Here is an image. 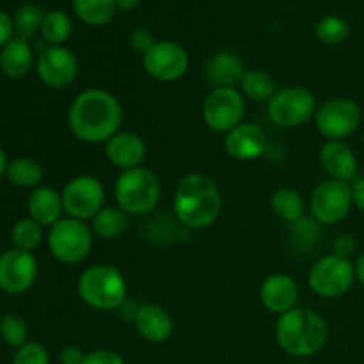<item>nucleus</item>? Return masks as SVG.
<instances>
[{"instance_id":"1","label":"nucleus","mask_w":364,"mask_h":364,"mask_svg":"<svg viewBox=\"0 0 364 364\" xmlns=\"http://www.w3.org/2000/svg\"><path fill=\"white\" fill-rule=\"evenodd\" d=\"M123 107L107 89L91 87L78 92L68 109V127L85 144H105L119 132Z\"/></svg>"},{"instance_id":"2","label":"nucleus","mask_w":364,"mask_h":364,"mask_svg":"<svg viewBox=\"0 0 364 364\" xmlns=\"http://www.w3.org/2000/svg\"><path fill=\"white\" fill-rule=\"evenodd\" d=\"M173 210L187 230H206L223 210V194L215 181L203 173H191L176 185Z\"/></svg>"},{"instance_id":"3","label":"nucleus","mask_w":364,"mask_h":364,"mask_svg":"<svg viewBox=\"0 0 364 364\" xmlns=\"http://www.w3.org/2000/svg\"><path fill=\"white\" fill-rule=\"evenodd\" d=\"M329 327L323 316L306 308H294L279 315L276 323V341L294 358H309L326 347Z\"/></svg>"},{"instance_id":"4","label":"nucleus","mask_w":364,"mask_h":364,"mask_svg":"<svg viewBox=\"0 0 364 364\" xmlns=\"http://www.w3.org/2000/svg\"><path fill=\"white\" fill-rule=\"evenodd\" d=\"M80 301L95 311H116L128 301L123 272L112 265H92L80 274L77 283Z\"/></svg>"},{"instance_id":"5","label":"nucleus","mask_w":364,"mask_h":364,"mask_svg":"<svg viewBox=\"0 0 364 364\" xmlns=\"http://www.w3.org/2000/svg\"><path fill=\"white\" fill-rule=\"evenodd\" d=\"M114 198L128 217L148 215L162 198V185L151 169L139 166L121 171L114 185Z\"/></svg>"},{"instance_id":"6","label":"nucleus","mask_w":364,"mask_h":364,"mask_svg":"<svg viewBox=\"0 0 364 364\" xmlns=\"http://www.w3.org/2000/svg\"><path fill=\"white\" fill-rule=\"evenodd\" d=\"M91 226L78 219H60L48 231V249L53 258L64 265H78L92 249Z\"/></svg>"},{"instance_id":"7","label":"nucleus","mask_w":364,"mask_h":364,"mask_svg":"<svg viewBox=\"0 0 364 364\" xmlns=\"http://www.w3.org/2000/svg\"><path fill=\"white\" fill-rule=\"evenodd\" d=\"M354 279V263L336 255H327L316 259L308 274L309 288L322 299L341 297L350 290Z\"/></svg>"},{"instance_id":"8","label":"nucleus","mask_w":364,"mask_h":364,"mask_svg":"<svg viewBox=\"0 0 364 364\" xmlns=\"http://www.w3.org/2000/svg\"><path fill=\"white\" fill-rule=\"evenodd\" d=\"M270 121L281 128H297L308 123L316 112V100L309 89L291 87L279 89L267 103Z\"/></svg>"},{"instance_id":"9","label":"nucleus","mask_w":364,"mask_h":364,"mask_svg":"<svg viewBox=\"0 0 364 364\" xmlns=\"http://www.w3.org/2000/svg\"><path fill=\"white\" fill-rule=\"evenodd\" d=\"M245 98L237 87H213L203 103V119L210 130L228 134L242 123Z\"/></svg>"},{"instance_id":"10","label":"nucleus","mask_w":364,"mask_h":364,"mask_svg":"<svg viewBox=\"0 0 364 364\" xmlns=\"http://www.w3.org/2000/svg\"><path fill=\"white\" fill-rule=\"evenodd\" d=\"M64 212L71 219L92 220L96 213L105 208V187L98 178L91 174H80L66 183L60 192Z\"/></svg>"},{"instance_id":"11","label":"nucleus","mask_w":364,"mask_h":364,"mask_svg":"<svg viewBox=\"0 0 364 364\" xmlns=\"http://www.w3.org/2000/svg\"><path fill=\"white\" fill-rule=\"evenodd\" d=\"M352 205V183L340 180H326L316 185L309 201L311 217L322 226L341 223Z\"/></svg>"},{"instance_id":"12","label":"nucleus","mask_w":364,"mask_h":364,"mask_svg":"<svg viewBox=\"0 0 364 364\" xmlns=\"http://www.w3.org/2000/svg\"><path fill=\"white\" fill-rule=\"evenodd\" d=\"M320 135L329 141H343L361 124V109L348 98H331L315 112Z\"/></svg>"},{"instance_id":"13","label":"nucleus","mask_w":364,"mask_h":364,"mask_svg":"<svg viewBox=\"0 0 364 364\" xmlns=\"http://www.w3.org/2000/svg\"><path fill=\"white\" fill-rule=\"evenodd\" d=\"M144 70L156 82H176L187 73L188 53L181 45L174 41H156L142 55Z\"/></svg>"},{"instance_id":"14","label":"nucleus","mask_w":364,"mask_h":364,"mask_svg":"<svg viewBox=\"0 0 364 364\" xmlns=\"http://www.w3.org/2000/svg\"><path fill=\"white\" fill-rule=\"evenodd\" d=\"M38 259L32 252L9 249L0 255V290L9 295L25 294L38 279Z\"/></svg>"},{"instance_id":"15","label":"nucleus","mask_w":364,"mask_h":364,"mask_svg":"<svg viewBox=\"0 0 364 364\" xmlns=\"http://www.w3.org/2000/svg\"><path fill=\"white\" fill-rule=\"evenodd\" d=\"M36 71L46 87L64 89L77 78L78 60L75 53L64 46H46L39 53Z\"/></svg>"},{"instance_id":"16","label":"nucleus","mask_w":364,"mask_h":364,"mask_svg":"<svg viewBox=\"0 0 364 364\" xmlns=\"http://www.w3.org/2000/svg\"><path fill=\"white\" fill-rule=\"evenodd\" d=\"M224 149L238 162H252L262 159L269 149V137L262 127L255 123H240L226 134Z\"/></svg>"},{"instance_id":"17","label":"nucleus","mask_w":364,"mask_h":364,"mask_svg":"<svg viewBox=\"0 0 364 364\" xmlns=\"http://www.w3.org/2000/svg\"><path fill=\"white\" fill-rule=\"evenodd\" d=\"M259 301L267 311L274 315H283L297 308L299 287L288 274H272L267 277L259 288Z\"/></svg>"},{"instance_id":"18","label":"nucleus","mask_w":364,"mask_h":364,"mask_svg":"<svg viewBox=\"0 0 364 364\" xmlns=\"http://www.w3.org/2000/svg\"><path fill=\"white\" fill-rule=\"evenodd\" d=\"M318 160L322 169L329 174V180L350 183L358 174V159L354 149L343 141H327L320 148Z\"/></svg>"},{"instance_id":"19","label":"nucleus","mask_w":364,"mask_h":364,"mask_svg":"<svg viewBox=\"0 0 364 364\" xmlns=\"http://www.w3.org/2000/svg\"><path fill=\"white\" fill-rule=\"evenodd\" d=\"M134 326L137 329L139 336L142 340L149 341V343H164V341L169 340L174 329L169 311L162 306L153 304V302L139 306L137 313H135Z\"/></svg>"},{"instance_id":"20","label":"nucleus","mask_w":364,"mask_h":364,"mask_svg":"<svg viewBox=\"0 0 364 364\" xmlns=\"http://www.w3.org/2000/svg\"><path fill=\"white\" fill-rule=\"evenodd\" d=\"M146 142L132 132H117L110 141L105 142V156L112 166L119 169H134L146 159Z\"/></svg>"},{"instance_id":"21","label":"nucleus","mask_w":364,"mask_h":364,"mask_svg":"<svg viewBox=\"0 0 364 364\" xmlns=\"http://www.w3.org/2000/svg\"><path fill=\"white\" fill-rule=\"evenodd\" d=\"M244 63L240 57L230 50L215 52L205 64L206 80L213 87H237L244 77Z\"/></svg>"},{"instance_id":"22","label":"nucleus","mask_w":364,"mask_h":364,"mask_svg":"<svg viewBox=\"0 0 364 364\" xmlns=\"http://www.w3.org/2000/svg\"><path fill=\"white\" fill-rule=\"evenodd\" d=\"M27 212L31 219L41 226H50L59 223L63 219L64 205L63 196L52 187H43L39 185L38 188L31 192L27 199Z\"/></svg>"},{"instance_id":"23","label":"nucleus","mask_w":364,"mask_h":364,"mask_svg":"<svg viewBox=\"0 0 364 364\" xmlns=\"http://www.w3.org/2000/svg\"><path fill=\"white\" fill-rule=\"evenodd\" d=\"M32 64H34V52L25 39L13 38L0 52V70L6 77L14 80L27 77Z\"/></svg>"},{"instance_id":"24","label":"nucleus","mask_w":364,"mask_h":364,"mask_svg":"<svg viewBox=\"0 0 364 364\" xmlns=\"http://www.w3.org/2000/svg\"><path fill=\"white\" fill-rule=\"evenodd\" d=\"M91 223L92 233L103 240H116L127 231L130 217L119 206H105L96 213Z\"/></svg>"},{"instance_id":"25","label":"nucleus","mask_w":364,"mask_h":364,"mask_svg":"<svg viewBox=\"0 0 364 364\" xmlns=\"http://www.w3.org/2000/svg\"><path fill=\"white\" fill-rule=\"evenodd\" d=\"M270 208H272L274 215L277 219L284 220V223L291 224L295 220L302 219L306 213V205L302 196L294 188H277L270 198Z\"/></svg>"},{"instance_id":"26","label":"nucleus","mask_w":364,"mask_h":364,"mask_svg":"<svg viewBox=\"0 0 364 364\" xmlns=\"http://www.w3.org/2000/svg\"><path fill=\"white\" fill-rule=\"evenodd\" d=\"M240 89L244 98L255 103H269L270 98L277 92L276 80L272 75L263 70H249L242 77Z\"/></svg>"},{"instance_id":"27","label":"nucleus","mask_w":364,"mask_h":364,"mask_svg":"<svg viewBox=\"0 0 364 364\" xmlns=\"http://www.w3.org/2000/svg\"><path fill=\"white\" fill-rule=\"evenodd\" d=\"M7 180L13 185L21 188H38L43 181V167L38 160L20 156V159L11 160L6 171Z\"/></svg>"},{"instance_id":"28","label":"nucleus","mask_w":364,"mask_h":364,"mask_svg":"<svg viewBox=\"0 0 364 364\" xmlns=\"http://www.w3.org/2000/svg\"><path fill=\"white\" fill-rule=\"evenodd\" d=\"M73 9L84 23L102 27L116 14V0H73Z\"/></svg>"},{"instance_id":"29","label":"nucleus","mask_w":364,"mask_h":364,"mask_svg":"<svg viewBox=\"0 0 364 364\" xmlns=\"http://www.w3.org/2000/svg\"><path fill=\"white\" fill-rule=\"evenodd\" d=\"M11 242L13 247L20 251H36L43 242V226L31 217L20 219L11 231Z\"/></svg>"},{"instance_id":"30","label":"nucleus","mask_w":364,"mask_h":364,"mask_svg":"<svg viewBox=\"0 0 364 364\" xmlns=\"http://www.w3.org/2000/svg\"><path fill=\"white\" fill-rule=\"evenodd\" d=\"M71 34V20L64 11H50L41 25L43 41L50 46H63Z\"/></svg>"},{"instance_id":"31","label":"nucleus","mask_w":364,"mask_h":364,"mask_svg":"<svg viewBox=\"0 0 364 364\" xmlns=\"http://www.w3.org/2000/svg\"><path fill=\"white\" fill-rule=\"evenodd\" d=\"M320 238H322V224L313 219V217L309 219V217L304 215L302 219L290 224V240L301 251L315 249Z\"/></svg>"},{"instance_id":"32","label":"nucleus","mask_w":364,"mask_h":364,"mask_svg":"<svg viewBox=\"0 0 364 364\" xmlns=\"http://www.w3.org/2000/svg\"><path fill=\"white\" fill-rule=\"evenodd\" d=\"M43 20H45V14L38 6H34V4L21 6L13 18L14 31L18 32V38L25 39V41L34 38L38 31H41Z\"/></svg>"},{"instance_id":"33","label":"nucleus","mask_w":364,"mask_h":364,"mask_svg":"<svg viewBox=\"0 0 364 364\" xmlns=\"http://www.w3.org/2000/svg\"><path fill=\"white\" fill-rule=\"evenodd\" d=\"M0 338H2L4 343L14 348L27 345L28 329L25 320L18 315H4L0 318Z\"/></svg>"},{"instance_id":"34","label":"nucleus","mask_w":364,"mask_h":364,"mask_svg":"<svg viewBox=\"0 0 364 364\" xmlns=\"http://www.w3.org/2000/svg\"><path fill=\"white\" fill-rule=\"evenodd\" d=\"M348 27L347 21L340 16H326L318 21L316 25V38L323 43V45H340L348 38Z\"/></svg>"},{"instance_id":"35","label":"nucleus","mask_w":364,"mask_h":364,"mask_svg":"<svg viewBox=\"0 0 364 364\" xmlns=\"http://www.w3.org/2000/svg\"><path fill=\"white\" fill-rule=\"evenodd\" d=\"M13 364H50L48 350L39 343H27L18 348Z\"/></svg>"},{"instance_id":"36","label":"nucleus","mask_w":364,"mask_h":364,"mask_svg":"<svg viewBox=\"0 0 364 364\" xmlns=\"http://www.w3.org/2000/svg\"><path fill=\"white\" fill-rule=\"evenodd\" d=\"M84 364H127L124 359L121 358L117 352L107 350V348H100V350H92L85 354Z\"/></svg>"},{"instance_id":"37","label":"nucleus","mask_w":364,"mask_h":364,"mask_svg":"<svg viewBox=\"0 0 364 364\" xmlns=\"http://www.w3.org/2000/svg\"><path fill=\"white\" fill-rule=\"evenodd\" d=\"M155 39H153V34L148 31V28H137V31L132 32L130 36V45L135 52L142 53L144 55L153 45H155Z\"/></svg>"},{"instance_id":"38","label":"nucleus","mask_w":364,"mask_h":364,"mask_svg":"<svg viewBox=\"0 0 364 364\" xmlns=\"http://www.w3.org/2000/svg\"><path fill=\"white\" fill-rule=\"evenodd\" d=\"M355 252V240L352 235L348 233H341L334 238L333 244V255L341 256V258H348Z\"/></svg>"},{"instance_id":"39","label":"nucleus","mask_w":364,"mask_h":364,"mask_svg":"<svg viewBox=\"0 0 364 364\" xmlns=\"http://www.w3.org/2000/svg\"><path fill=\"white\" fill-rule=\"evenodd\" d=\"M13 34H14L13 18L0 9V48H4V46L13 39Z\"/></svg>"},{"instance_id":"40","label":"nucleus","mask_w":364,"mask_h":364,"mask_svg":"<svg viewBox=\"0 0 364 364\" xmlns=\"http://www.w3.org/2000/svg\"><path fill=\"white\" fill-rule=\"evenodd\" d=\"M85 352L82 350L80 347H75V345H70V347L63 348L59 355L60 364H84Z\"/></svg>"},{"instance_id":"41","label":"nucleus","mask_w":364,"mask_h":364,"mask_svg":"<svg viewBox=\"0 0 364 364\" xmlns=\"http://www.w3.org/2000/svg\"><path fill=\"white\" fill-rule=\"evenodd\" d=\"M352 203L364 212V178H359L352 183Z\"/></svg>"},{"instance_id":"42","label":"nucleus","mask_w":364,"mask_h":364,"mask_svg":"<svg viewBox=\"0 0 364 364\" xmlns=\"http://www.w3.org/2000/svg\"><path fill=\"white\" fill-rule=\"evenodd\" d=\"M354 272H355V279L364 287V255L359 256L354 263Z\"/></svg>"},{"instance_id":"43","label":"nucleus","mask_w":364,"mask_h":364,"mask_svg":"<svg viewBox=\"0 0 364 364\" xmlns=\"http://www.w3.org/2000/svg\"><path fill=\"white\" fill-rule=\"evenodd\" d=\"M141 0H116V6L117 9H123V11H132L139 6Z\"/></svg>"},{"instance_id":"44","label":"nucleus","mask_w":364,"mask_h":364,"mask_svg":"<svg viewBox=\"0 0 364 364\" xmlns=\"http://www.w3.org/2000/svg\"><path fill=\"white\" fill-rule=\"evenodd\" d=\"M7 166H9V160H7V155H6V149L0 146V178L6 174L7 171Z\"/></svg>"}]
</instances>
